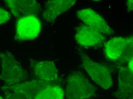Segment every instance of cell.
<instances>
[{"mask_svg":"<svg viewBox=\"0 0 133 99\" xmlns=\"http://www.w3.org/2000/svg\"><path fill=\"white\" fill-rule=\"evenodd\" d=\"M133 0L130 1H127V8H128L129 11L131 12L133 10Z\"/></svg>","mask_w":133,"mask_h":99,"instance_id":"2e32d148","label":"cell"},{"mask_svg":"<svg viewBox=\"0 0 133 99\" xmlns=\"http://www.w3.org/2000/svg\"><path fill=\"white\" fill-rule=\"evenodd\" d=\"M0 99H3V98H2V97H1V96H0Z\"/></svg>","mask_w":133,"mask_h":99,"instance_id":"ac0fdd59","label":"cell"},{"mask_svg":"<svg viewBox=\"0 0 133 99\" xmlns=\"http://www.w3.org/2000/svg\"><path fill=\"white\" fill-rule=\"evenodd\" d=\"M4 2L17 19L28 16L37 17L41 10V5L35 0H5Z\"/></svg>","mask_w":133,"mask_h":99,"instance_id":"ba28073f","label":"cell"},{"mask_svg":"<svg viewBox=\"0 0 133 99\" xmlns=\"http://www.w3.org/2000/svg\"><path fill=\"white\" fill-rule=\"evenodd\" d=\"M4 91L5 98V99H26L21 95L9 90Z\"/></svg>","mask_w":133,"mask_h":99,"instance_id":"9a60e30c","label":"cell"},{"mask_svg":"<svg viewBox=\"0 0 133 99\" xmlns=\"http://www.w3.org/2000/svg\"><path fill=\"white\" fill-rule=\"evenodd\" d=\"M30 63L35 79L28 80L5 90L16 93L26 99H33L36 93L44 88L59 85L58 71L53 63L47 60H32Z\"/></svg>","mask_w":133,"mask_h":99,"instance_id":"6da1fadb","label":"cell"},{"mask_svg":"<svg viewBox=\"0 0 133 99\" xmlns=\"http://www.w3.org/2000/svg\"><path fill=\"white\" fill-rule=\"evenodd\" d=\"M82 66L93 81L101 87L108 89L113 85L110 68L92 60L87 55L80 54Z\"/></svg>","mask_w":133,"mask_h":99,"instance_id":"277c9868","label":"cell"},{"mask_svg":"<svg viewBox=\"0 0 133 99\" xmlns=\"http://www.w3.org/2000/svg\"><path fill=\"white\" fill-rule=\"evenodd\" d=\"M0 66H1V62H0Z\"/></svg>","mask_w":133,"mask_h":99,"instance_id":"d6986e66","label":"cell"},{"mask_svg":"<svg viewBox=\"0 0 133 99\" xmlns=\"http://www.w3.org/2000/svg\"><path fill=\"white\" fill-rule=\"evenodd\" d=\"M127 99H133L132 96H130V97H129V98H128Z\"/></svg>","mask_w":133,"mask_h":99,"instance_id":"e0dca14e","label":"cell"},{"mask_svg":"<svg viewBox=\"0 0 133 99\" xmlns=\"http://www.w3.org/2000/svg\"><path fill=\"white\" fill-rule=\"evenodd\" d=\"M64 92L59 85L44 88L36 93L33 99H63Z\"/></svg>","mask_w":133,"mask_h":99,"instance_id":"7c38bea8","label":"cell"},{"mask_svg":"<svg viewBox=\"0 0 133 99\" xmlns=\"http://www.w3.org/2000/svg\"><path fill=\"white\" fill-rule=\"evenodd\" d=\"M11 18L9 13L0 7V25L5 23Z\"/></svg>","mask_w":133,"mask_h":99,"instance_id":"5bb4252c","label":"cell"},{"mask_svg":"<svg viewBox=\"0 0 133 99\" xmlns=\"http://www.w3.org/2000/svg\"><path fill=\"white\" fill-rule=\"evenodd\" d=\"M75 0H51L44 4L43 18L46 23L54 22L61 14L68 11L76 3Z\"/></svg>","mask_w":133,"mask_h":99,"instance_id":"9c48e42d","label":"cell"},{"mask_svg":"<svg viewBox=\"0 0 133 99\" xmlns=\"http://www.w3.org/2000/svg\"><path fill=\"white\" fill-rule=\"evenodd\" d=\"M129 37H118L112 39L104 43L105 56L114 61L119 60L124 52Z\"/></svg>","mask_w":133,"mask_h":99,"instance_id":"8fae6325","label":"cell"},{"mask_svg":"<svg viewBox=\"0 0 133 99\" xmlns=\"http://www.w3.org/2000/svg\"><path fill=\"white\" fill-rule=\"evenodd\" d=\"M76 15L85 25L99 31L104 35H111L114 33L105 19L94 10L85 9L78 10Z\"/></svg>","mask_w":133,"mask_h":99,"instance_id":"52a82bcc","label":"cell"},{"mask_svg":"<svg viewBox=\"0 0 133 99\" xmlns=\"http://www.w3.org/2000/svg\"><path fill=\"white\" fill-rule=\"evenodd\" d=\"M75 38L83 46L92 47L103 45L106 37L98 31L84 24L75 28Z\"/></svg>","mask_w":133,"mask_h":99,"instance_id":"8992f818","label":"cell"},{"mask_svg":"<svg viewBox=\"0 0 133 99\" xmlns=\"http://www.w3.org/2000/svg\"><path fill=\"white\" fill-rule=\"evenodd\" d=\"M41 22L35 16H28L18 19L15 38L18 42L29 41L38 37L41 31Z\"/></svg>","mask_w":133,"mask_h":99,"instance_id":"5b68a950","label":"cell"},{"mask_svg":"<svg viewBox=\"0 0 133 99\" xmlns=\"http://www.w3.org/2000/svg\"><path fill=\"white\" fill-rule=\"evenodd\" d=\"M95 88L80 71L72 72L66 80V99H87L96 95Z\"/></svg>","mask_w":133,"mask_h":99,"instance_id":"3957f363","label":"cell"},{"mask_svg":"<svg viewBox=\"0 0 133 99\" xmlns=\"http://www.w3.org/2000/svg\"><path fill=\"white\" fill-rule=\"evenodd\" d=\"M133 70L129 67L120 68L118 75V90L115 97L117 99H127L133 95Z\"/></svg>","mask_w":133,"mask_h":99,"instance_id":"30bf717a","label":"cell"},{"mask_svg":"<svg viewBox=\"0 0 133 99\" xmlns=\"http://www.w3.org/2000/svg\"><path fill=\"white\" fill-rule=\"evenodd\" d=\"M0 57L2 62L1 79L5 83L2 87V90H8L28 80L29 74L11 52L8 51L2 52Z\"/></svg>","mask_w":133,"mask_h":99,"instance_id":"7a4b0ae2","label":"cell"},{"mask_svg":"<svg viewBox=\"0 0 133 99\" xmlns=\"http://www.w3.org/2000/svg\"><path fill=\"white\" fill-rule=\"evenodd\" d=\"M133 44L132 36L129 37L128 42L120 61L129 62L130 59H133Z\"/></svg>","mask_w":133,"mask_h":99,"instance_id":"4fadbf2b","label":"cell"}]
</instances>
